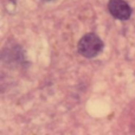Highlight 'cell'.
<instances>
[{
    "label": "cell",
    "instance_id": "6da1fadb",
    "mask_svg": "<svg viewBox=\"0 0 135 135\" xmlns=\"http://www.w3.org/2000/svg\"><path fill=\"white\" fill-rule=\"evenodd\" d=\"M79 54L86 58L96 57L103 49V42L95 33H86L81 38L77 45Z\"/></svg>",
    "mask_w": 135,
    "mask_h": 135
},
{
    "label": "cell",
    "instance_id": "7a4b0ae2",
    "mask_svg": "<svg viewBox=\"0 0 135 135\" xmlns=\"http://www.w3.org/2000/svg\"><path fill=\"white\" fill-rule=\"evenodd\" d=\"M108 9L114 18L119 20H127L132 16V8L124 0H110Z\"/></svg>",
    "mask_w": 135,
    "mask_h": 135
},
{
    "label": "cell",
    "instance_id": "3957f363",
    "mask_svg": "<svg viewBox=\"0 0 135 135\" xmlns=\"http://www.w3.org/2000/svg\"><path fill=\"white\" fill-rule=\"evenodd\" d=\"M43 1H45V2H49V1H54V0H43Z\"/></svg>",
    "mask_w": 135,
    "mask_h": 135
}]
</instances>
